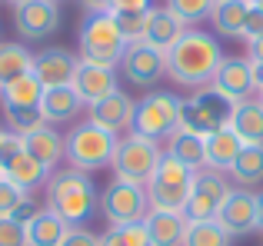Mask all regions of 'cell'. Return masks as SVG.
<instances>
[{"label": "cell", "mask_w": 263, "mask_h": 246, "mask_svg": "<svg viewBox=\"0 0 263 246\" xmlns=\"http://www.w3.org/2000/svg\"><path fill=\"white\" fill-rule=\"evenodd\" d=\"M183 33H186V24L177 17V13H170L167 7H150L147 30H143V44H150L154 50L167 53Z\"/></svg>", "instance_id": "19"}, {"label": "cell", "mask_w": 263, "mask_h": 246, "mask_svg": "<svg viewBox=\"0 0 263 246\" xmlns=\"http://www.w3.org/2000/svg\"><path fill=\"white\" fill-rule=\"evenodd\" d=\"M250 7H257V10H263V0H250Z\"/></svg>", "instance_id": "45"}, {"label": "cell", "mask_w": 263, "mask_h": 246, "mask_svg": "<svg viewBox=\"0 0 263 246\" xmlns=\"http://www.w3.org/2000/svg\"><path fill=\"white\" fill-rule=\"evenodd\" d=\"M24 227H27V246H60V240L70 230L53 210H37Z\"/></svg>", "instance_id": "25"}, {"label": "cell", "mask_w": 263, "mask_h": 246, "mask_svg": "<svg viewBox=\"0 0 263 246\" xmlns=\"http://www.w3.org/2000/svg\"><path fill=\"white\" fill-rule=\"evenodd\" d=\"M33 70V53L24 44H0V87Z\"/></svg>", "instance_id": "30"}, {"label": "cell", "mask_w": 263, "mask_h": 246, "mask_svg": "<svg viewBox=\"0 0 263 246\" xmlns=\"http://www.w3.org/2000/svg\"><path fill=\"white\" fill-rule=\"evenodd\" d=\"M77 67L80 60L64 47H47V50L33 53V77L44 84V90L47 87H70Z\"/></svg>", "instance_id": "16"}, {"label": "cell", "mask_w": 263, "mask_h": 246, "mask_svg": "<svg viewBox=\"0 0 263 246\" xmlns=\"http://www.w3.org/2000/svg\"><path fill=\"white\" fill-rule=\"evenodd\" d=\"M257 230H263V193H257Z\"/></svg>", "instance_id": "44"}, {"label": "cell", "mask_w": 263, "mask_h": 246, "mask_svg": "<svg viewBox=\"0 0 263 246\" xmlns=\"http://www.w3.org/2000/svg\"><path fill=\"white\" fill-rule=\"evenodd\" d=\"M7 4H13V7H17V4H24V0H7Z\"/></svg>", "instance_id": "46"}, {"label": "cell", "mask_w": 263, "mask_h": 246, "mask_svg": "<svg viewBox=\"0 0 263 246\" xmlns=\"http://www.w3.org/2000/svg\"><path fill=\"white\" fill-rule=\"evenodd\" d=\"M230 176H233V183H240L247 190L263 183V143H243L240 156L230 167Z\"/></svg>", "instance_id": "29"}, {"label": "cell", "mask_w": 263, "mask_h": 246, "mask_svg": "<svg viewBox=\"0 0 263 246\" xmlns=\"http://www.w3.org/2000/svg\"><path fill=\"white\" fill-rule=\"evenodd\" d=\"M193 176L197 170L183 167L180 160H174L170 153H163L160 167H157L154 180L147 183V196H150V210H170V213H183L186 196H190Z\"/></svg>", "instance_id": "7"}, {"label": "cell", "mask_w": 263, "mask_h": 246, "mask_svg": "<svg viewBox=\"0 0 263 246\" xmlns=\"http://www.w3.org/2000/svg\"><path fill=\"white\" fill-rule=\"evenodd\" d=\"M0 246H27V227L13 216H0Z\"/></svg>", "instance_id": "37"}, {"label": "cell", "mask_w": 263, "mask_h": 246, "mask_svg": "<svg viewBox=\"0 0 263 246\" xmlns=\"http://www.w3.org/2000/svg\"><path fill=\"white\" fill-rule=\"evenodd\" d=\"M230 130L243 143H263V104L260 100H243V104H237Z\"/></svg>", "instance_id": "28"}, {"label": "cell", "mask_w": 263, "mask_h": 246, "mask_svg": "<svg viewBox=\"0 0 263 246\" xmlns=\"http://www.w3.org/2000/svg\"><path fill=\"white\" fill-rule=\"evenodd\" d=\"M260 104H263V90H260Z\"/></svg>", "instance_id": "48"}, {"label": "cell", "mask_w": 263, "mask_h": 246, "mask_svg": "<svg viewBox=\"0 0 263 246\" xmlns=\"http://www.w3.org/2000/svg\"><path fill=\"white\" fill-rule=\"evenodd\" d=\"M120 70L134 87H154L157 80L167 73V53H160L150 44L137 40V44L127 47V53H123V60H120Z\"/></svg>", "instance_id": "14"}, {"label": "cell", "mask_w": 263, "mask_h": 246, "mask_svg": "<svg viewBox=\"0 0 263 246\" xmlns=\"http://www.w3.org/2000/svg\"><path fill=\"white\" fill-rule=\"evenodd\" d=\"M70 87L80 93V100H84L87 107L120 90V87H117V70L114 67H100V64H90V60H80Z\"/></svg>", "instance_id": "18"}, {"label": "cell", "mask_w": 263, "mask_h": 246, "mask_svg": "<svg viewBox=\"0 0 263 246\" xmlns=\"http://www.w3.org/2000/svg\"><path fill=\"white\" fill-rule=\"evenodd\" d=\"M247 60H250V64H263V37L253 40V44H247Z\"/></svg>", "instance_id": "41"}, {"label": "cell", "mask_w": 263, "mask_h": 246, "mask_svg": "<svg viewBox=\"0 0 263 246\" xmlns=\"http://www.w3.org/2000/svg\"><path fill=\"white\" fill-rule=\"evenodd\" d=\"M260 37H263V10L250 7L247 24H243V40H247V44H253V40H260Z\"/></svg>", "instance_id": "39"}, {"label": "cell", "mask_w": 263, "mask_h": 246, "mask_svg": "<svg viewBox=\"0 0 263 246\" xmlns=\"http://www.w3.org/2000/svg\"><path fill=\"white\" fill-rule=\"evenodd\" d=\"M0 176H7L10 183H17L20 190L30 193V190H37L40 183H47L50 170L24 150V136H17V133L7 130L4 140H0Z\"/></svg>", "instance_id": "10"}, {"label": "cell", "mask_w": 263, "mask_h": 246, "mask_svg": "<svg viewBox=\"0 0 263 246\" xmlns=\"http://www.w3.org/2000/svg\"><path fill=\"white\" fill-rule=\"evenodd\" d=\"M127 37L120 33L114 13H87L84 24H80V60H90V64L100 67H120L123 53H127Z\"/></svg>", "instance_id": "4"}, {"label": "cell", "mask_w": 263, "mask_h": 246, "mask_svg": "<svg viewBox=\"0 0 263 246\" xmlns=\"http://www.w3.org/2000/svg\"><path fill=\"white\" fill-rule=\"evenodd\" d=\"M167 153L180 160L183 167L190 170H203L206 167V136H197L190 133V130H174V133L167 136Z\"/></svg>", "instance_id": "24"}, {"label": "cell", "mask_w": 263, "mask_h": 246, "mask_svg": "<svg viewBox=\"0 0 263 246\" xmlns=\"http://www.w3.org/2000/svg\"><path fill=\"white\" fill-rule=\"evenodd\" d=\"M40 100H44V84H40L37 77L30 73H24V77H17L13 84L0 87V107H40Z\"/></svg>", "instance_id": "27"}, {"label": "cell", "mask_w": 263, "mask_h": 246, "mask_svg": "<svg viewBox=\"0 0 263 246\" xmlns=\"http://www.w3.org/2000/svg\"><path fill=\"white\" fill-rule=\"evenodd\" d=\"M27 200H30L27 190H20L17 183H10L7 176H0V216H17Z\"/></svg>", "instance_id": "36"}, {"label": "cell", "mask_w": 263, "mask_h": 246, "mask_svg": "<svg viewBox=\"0 0 263 246\" xmlns=\"http://www.w3.org/2000/svg\"><path fill=\"white\" fill-rule=\"evenodd\" d=\"M60 246H100V236L90 233V230H84V227H70L67 236L60 240Z\"/></svg>", "instance_id": "38"}, {"label": "cell", "mask_w": 263, "mask_h": 246, "mask_svg": "<svg viewBox=\"0 0 263 246\" xmlns=\"http://www.w3.org/2000/svg\"><path fill=\"white\" fill-rule=\"evenodd\" d=\"M233 236L217 220H190L186 223L183 246H230Z\"/></svg>", "instance_id": "31"}, {"label": "cell", "mask_w": 263, "mask_h": 246, "mask_svg": "<svg viewBox=\"0 0 263 246\" xmlns=\"http://www.w3.org/2000/svg\"><path fill=\"white\" fill-rule=\"evenodd\" d=\"M117 140H120L117 133H110V130L84 120L64 136V160L70 163L73 170H80V173L103 170V167H110V160H114Z\"/></svg>", "instance_id": "3"}, {"label": "cell", "mask_w": 263, "mask_h": 246, "mask_svg": "<svg viewBox=\"0 0 263 246\" xmlns=\"http://www.w3.org/2000/svg\"><path fill=\"white\" fill-rule=\"evenodd\" d=\"M227 193H230V183H227L223 173L206 170V167L197 170L190 196H186V207H183V216L186 220H217V210L223 207Z\"/></svg>", "instance_id": "11"}, {"label": "cell", "mask_w": 263, "mask_h": 246, "mask_svg": "<svg viewBox=\"0 0 263 246\" xmlns=\"http://www.w3.org/2000/svg\"><path fill=\"white\" fill-rule=\"evenodd\" d=\"M47 210H53L67 227H84L100 210V193L90 173H80L73 167L53 170L47 176Z\"/></svg>", "instance_id": "2"}, {"label": "cell", "mask_w": 263, "mask_h": 246, "mask_svg": "<svg viewBox=\"0 0 263 246\" xmlns=\"http://www.w3.org/2000/svg\"><path fill=\"white\" fill-rule=\"evenodd\" d=\"M117 20V27H120V33L127 37V44H137V40H143V30H147V17L150 10H110Z\"/></svg>", "instance_id": "34"}, {"label": "cell", "mask_w": 263, "mask_h": 246, "mask_svg": "<svg viewBox=\"0 0 263 246\" xmlns=\"http://www.w3.org/2000/svg\"><path fill=\"white\" fill-rule=\"evenodd\" d=\"M186 216L183 213H170V210H150L143 227H147V240L150 246H183L186 236Z\"/></svg>", "instance_id": "20"}, {"label": "cell", "mask_w": 263, "mask_h": 246, "mask_svg": "<svg viewBox=\"0 0 263 246\" xmlns=\"http://www.w3.org/2000/svg\"><path fill=\"white\" fill-rule=\"evenodd\" d=\"M134 110H137V100H130L127 93H110V97L97 100V104L87 107V120L97 123V127L110 130V133H120V130L134 127Z\"/></svg>", "instance_id": "17"}, {"label": "cell", "mask_w": 263, "mask_h": 246, "mask_svg": "<svg viewBox=\"0 0 263 246\" xmlns=\"http://www.w3.org/2000/svg\"><path fill=\"white\" fill-rule=\"evenodd\" d=\"M80 4L87 7V13H103V10H110V0H80Z\"/></svg>", "instance_id": "42"}, {"label": "cell", "mask_w": 263, "mask_h": 246, "mask_svg": "<svg viewBox=\"0 0 263 246\" xmlns=\"http://www.w3.org/2000/svg\"><path fill=\"white\" fill-rule=\"evenodd\" d=\"M160 160H163V150H160L157 140H147V136H140V133H127V136L117 140V150H114L110 167H114L117 180L147 187V183L154 180Z\"/></svg>", "instance_id": "6"}, {"label": "cell", "mask_w": 263, "mask_h": 246, "mask_svg": "<svg viewBox=\"0 0 263 246\" xmlns=\"http://www.w3.org/2000/svg\"><path fill=\"white\" fill-rule=\"evenodd\" d=\"M223 64V50H220V40L206 30H190L177 40L167 50V77L180 87H210L213 73Z\"/></svg>", "instance_id": "1"}, {"label": "cell", "mask_w": 263, "mask_h": 246, "mask_svg": "<svg viewBox=\"0 0 263 246\" xmlns=\"http://www.w3.org/2000/svg\"><path fill=\"white\" fill-rule=\"evenodd\" d=\"M217 223L233 240L257 233V193H250L247 187H230L223 207L217 210Z\"/></svg>", "instance_id": "12"}, {"label": "cell", "mask_w": 263, "mask_h": 246, "mask_svg": "<svg viewBox=\"0 0 263 246\" xmlns=\"http://www.w3.org/2000/svg\"><path fill=\"white\" fill-rule=\"evenodd\" d=\"M247 13H250V0H217L210 10V24L220 37H243Z\"/></svg>", "instance_id": "26"}, {"label": "cell", "mask_w": 263, "mask_h": 246, "mask_svg": "<svg viewBox=\"0 0 263 246\" xmlns=\"http://www.w3.org/2000/svg\"><path fill=\"white\" fill-rule=\"evenodd\" d=\"M4 117H7L10 133H17V136H27L30 130L44 127V113H40V107H7Z\"/></svg>", "instance_id": "33"}, {"label": "cell", "mask_w": 263, "mask_h": 246, "mask_svg": "<svg viewBox=\"0 0 263 246\" xmlns=\"http://www.w3.org/2000/svg\"><path fill=\"white\" fill-rule=\"evenodd\" d=\"M84 100L73 87H47L44 100H40V113H44V123H70L84 110Z\"/></svg>", "instance_id": "21"}, {"label": "cell", "mask_w": 263, "mask_h": 246, "mask_svg": "<svg viewBox=\"0 0 263 246\" xmlns=\"http://www.w3.org/2000/svg\"><path fill=\"white\" fill-rule=\"evenodd\" d=\"M13 27L24 40H47L60 27L57 0H24L13 7Z\"/></svg>", "instance_id": "13"}, {"label": "cell", "mask_w": 263, "mask_h": 246, "mask_svg": "<svg viewBox=\"0 0 263 246\" xmlns=\"http://www.w3.org/2000/svg\"><path fill=\"white\" fill-rule=\"evenodd\" d=\"M154 0H110V10H150Z\"/></svg>", "instance_id": "40"}, {"label": "cell", "mask_w": 263, "mask_h": 246, "mask_svg": "<svg viewBox=\"0 0 263 246\" xmlns=\"http://www.w3.org/2000/svg\"><path fill=\"white\" fill-rule=\"evenodd\" d=\"M4 133H7V130H4V127H0V140H4Z\"/></svg>", "instance_id": "47"}, {"label": "cell", "mask_w": 263, "mask_h": 246, "mask_svg": "<svg viewBox=\"0 0 263 246\" xmlns=\"http://www.w3.org/2000/svg\"><path fill=\"white\" fill-rule=\"evenodd\" d=\"M177 127H180V97L167 90H154L143 100H137L130 133H140L147 140H167Z\"/></svg>", "instance_id": "8"}, {"label": "cell", "mask_w": 263, "mask_h": 246, "mask_svg": "<svg viewBox=\"0 0 263 246\" xmlns=\"http://www.w3.org/2000/svg\"><path fill=\"white\" fill-rule=\"evenodd\" d=\"M240 150H243V140H240L230 127L213 130V133L206 136V170L230 173V167H233V160L240 156Z\"/></svg>", "instance_id": "22"}, {"label": "cell", "mask_w": 263, "mask_h": 246, "mask_svg": "<svg viewBox=\"0 0 263 246\" xmlns=\"http://www.w3.org/2000/svg\"><path fill=\"white\" fill-rule=\"evenodd\" d=\"M253 70V84H257V90H263V64H250Z\"/></svg>", "instance_id": "43"}, {"label": "cell", "mask_w": 263, "mask_h": 246, "mask_svg": "<svg viewBox=\"0 0 263 246\" xmlns=\"http://www.w3.org/2000/svg\"><path fill=\"white\" fill-rule=\"evenodd\" d=\"M100 210L107 216L110 227H123V223H143L150 213V196L147 187L127 180H110L100 193Z\"/></svg>", "instance_id": "9"}, {"label": "cell", "mask_w": 263, "mask_h": 246, "mask_svg": "<svg viewBox=\"0 0 263 246\" xmlns=\"http://www.w3.org/2000/svg\"><path fill=\"white\" fill-rule=\"evenodd\" d=\"M237 104L227 100L213 87H200L186 100H180V130H190L197 136H210L213 130L230 127Z\"/></svg>", "instance_id": "5"}, {"label": "cell", "mask_w": 263, "mask_h": 246, "mask_svg": "<svg viewBox=\"0 0 263 246\" xmlns=\"http://www.w3.org/2000/svg\"><path fill=\"white\" fill-rule=\"evenodd\" d=\"M24 150L53 173V167L64 160V136H60L57 130H50V123H44V127L30 130V133L24 136Z\"/></svg>", "instance_id": "23"}, {"label": "cell", "mask_w": 263, "mask_h": 246, "mask_svg": "<svg viewBox=\"0 0 263 246\" xmlns=\"http://www.w3.org/2000/svg\"><path fill=\"white\" fill-rule=\"evenodd\" d=\"M213 4L217 0H167V10L177 13L183 24H200V20L210 17Z\"/></svg>", "instance_id": "35"}, {"label": "cell", "mask_w": 263, "mask_h": 246, "mask_svg": "<svg viewBox=\"0 0 263 246\" xmlns=\"http://www.w3.org/2000/svg\"><path fill=\"white\" fill-rule=\"evenodd\" d=\"M100 246H150L147 227L143 223H123V227H110L100 236Z\"/></svg>", "instance_id": "32"}, {"label": "cell", "mask_w": 263, "mask_h": 246, "mask_svg": "<svg viewBox=\"0 0 263 246\" xmlns=\"http://www.w3.org/2000/svg\"><path fill=\"white\" fill-rule=\"evenodd\" d=\"M213 90H220L227 100L233 104H243V100H253V70H250V60L247 57H223L220 70L213 73Z\"/></svg>", "instance_id": "15"}]
</instances>
